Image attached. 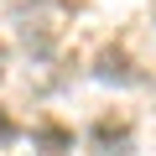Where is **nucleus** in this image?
<instances>
[{
  "label": "nucleus",
  "mask_w": 156,
  "mask_h": 156,
  "mask_svg": "<svg viewBox=\"0 0 156 156\" xmlns=\"http://www.w3.org/2000/svg\"><path fill=\"white\" fill-rule=\"evenodd\" d=\"M94 140H99V151H104V156H125V151H130V125L99 120V125H94Z\"/></svg>",
  "instance_id": "1"
},
{
  "label": "nucleus",
  "mask_w": 156,
  "mask_h": 156,
  "mask_svg": "<svg viewBox=\"0 0 156 156\" xmlns=\"http://www.w3.org/2000/svg\"><path fill=\"white\" fill-rule=\"evenodd\" d=\"M31 140H37L47 156H57V151H68V146H73V130H68V125H37V130H31Z\"/></svg>",
  "instance_id": "2"
},
{
  "label": "nucleus",
  "mask_w": 156,
  "mask_h": 156,
  "mask_svg": "<svg viewBox=\"0 0 156 156\" xmlns=\"http://www.w3.org/2000/svg\"><path fill=\"white\" fill-rule=\"evenodd\" d=\"M99 78H120V83H125V78H130V62H125L120 52H104V57H99Z\"/></svg>",
  "instance_id": "3"
},
{
  "label": "nucleus",
  "mask_w": 156,
  "mask_h": 156,
  "mask_svg": "<svg viewBox=\"0 0 156 156\" xmlns=\"http://www.w3.org/2000/svg\"><path fill=\"white\" fill-rule=\"evenodd\" d=\"M16 135H21V130H16V120H11V115H0V140H16Z\"/></svg>",
  "instance_id": "4"
},
{
  "label": "nucleus",
  "mask_w": 156,
  "mask_h": 156,
  "mask_svg": "<svg viewBox=\"0 0 156 156\" xmlns=\"http://www.w3.org/2000/svg\"><path fill=\"white\" fill-rule=\"evenodd\" d=\"M0 62H5V52H0Z\"/></svg>",
  "instance_id": "5"
}]
</instances>
